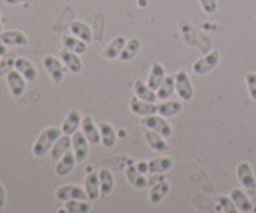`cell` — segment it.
<instances>
[{"mask_svg":"<svg viewBox=\"0 0 256 213\" xmlns=\"http://www.w3.org/2000/svg\"><path fill=\"white\" fill-rule=\"evenodd\" d=\"M130 111L140 117H146V116L157 114V104L156 102L144 101L134 94V96H132V100H130Z\"/></svg>","mask_w":256,"mask_h":213,"instance_id":"cell-12","label":"cell"},{"mask_svg":"<svg viewBox=\"0 0 256 213\" xmlns=\"http://www.w3.org/2000/svg\"><path fill=\"white\" fill-rule=\"evenodd\" d=\"M4 32V24H2V16H0V34Z\"/></svg>","mask_w":256,"mask_h":213,"instance_id":"cell-42","label":"cell"},{"mask_svg":"<svg viewBox=\"0 0 256 213\" xmlns=\"http://www.w3.org/2000/svg\"><path fill=\"white\" fill-rule=\"evenodd\" d=\"M133 90H134L136 96L144 100V101H149V102H156L157 101V93H156V90H152L150 86L148 85V82L141 80V78H136V80H134Z\"/></svg>","mask_w":256,"mask_h":213,"instance_id":"cell-22","label":"cell"},{"mask_svg":"<svg viewBox=\"0 0 256 213\" xmlns=\"http://www.w3.org/2000/svg\"><path fill=\"white\" fill-rule=\"evenodd\" d=\"M221 61V53L218 50H212L210 53H206L205 56H202L200 60H197L192 66V70L197 74V76H205L220 64Z\"/></svg>","mask_w":256,"mask_h":213,"instance_id":"cell-4","label":"cell"},{"mask_svg":"<svg viewBox=\"0 0 256 213\" xmlns=\"http://www.w3.org/2000/svg\"><path fill=\"white\" fill-rule=\"evenodd\" d=\"M5 204H6V194H5V188L0 184V212L5 208Z\"/></svg>","mask_w":256,"mask_h":213,"instance_id":"cell-38","label":"cell"},{"mask_svg":"<svg viewBox=\"0 0 256 213\" xmlns=\"http://www.w3.org/2000/svg\"><path fill=\"white\" fill-rule=\"evenodd\" d=\"M60 56H61L62 64L66 66V69H69L72 74H80V72H82L84 64H82V60H80V56H78V53H74V52H70V50L62 48L61 53H60Z\"/></svg>","mask_w":256,"mask_h":213,"instance_id":"cell-15","label":"cell"},{"mask_svg":"<svg viewBox=\"0 0 256 213\" xmlns=\"http://www.w3.org/2000/svg\"><path fill=\"white\" fill-rule=\"evenodd\" d=\"M80 128H82L84 135L86 136L88 143H90L92 146H96L101 143V133H100V127H96L94 120L92 119V117H84L82 119V125H80Z\"/></svg>","mask_w":256,"mask_h":213,"instance_id":"cell-14","label":"cell"},{"mask_svg":"<svg viewBox=\"0 0 256 213\" xmlns=\"http://www.w3.org/2000/svg\"><path fill=\"white\" fill-rule=\"evenodd\" d=\"M92 210V200H80V199H72L66 200L64 204V212H70V213H86Z\"/></svg>","mask_w":256,"mask_h":213,"instance_id":"cell-34","label":"cell"},{"mask_svg":"<svg viewBox=\"0 0 256 213\" xmlns=\"http://www.w3.org/2000/svg\"><path fill=\"white\" fill-rule=\"evenodd\" d=\"M174 86H176V93L182 101H190L194 98V85L190 82V77L184 69L178 70L174 74Z\"/></svg>","mask_w":256,"mask_h":213,"instance_id":"cell-3","label":"cell"},{"mask_svg":"<svg viewBox=\"0 0 256 213\" xmlns=\"http://www.w3.org/2000/svg\"><path fill=\"white\" fill-rule=\"evenodd\" d=\"M0 60H2V56H0Z\"/></svg>","mask_w":256,"mask_h":213,"instance_id":"cell-44","label":"cell"},{"mask_svg":"<svg viewBox=\"0 0 256 213\" xmlns=\"http://www.w3.org/2000/svg\"><path fill=\"white\" fill-rule=\"evenodd\" d=\"M100 133H101V143L106 148H114L117 141V132L110 124L101 122L100 124Z\"/></svg>","mask_w":256,"mask_h":213,"instance_id":"cell-31","label":"cell"},{"mask_svg":"<svg viewBox=\"0 0 256 213\" xmlns=\"http://www.w3.org/2000/svg\"><path fill=\"white\" fill-rule=\"evenodd\" d=\"M172 167H173L172 157H158V159L149 160V173H152V175H164V173L170 172Z\"/></svg>","mask_w":256,"mask_h":213,"instance_id":"cell-25","label":"cell"},{"mask_svg":"<svg viewBox=\"0 0 256 213\" xmlns=\"http://www.w3.org/2000/svg\"><path fill=\"white\" fill-rule=\"evenodd\" d=\"M82 119L84 117L80 116V112L77 109H70L68 112V116L64 117L62 120V125H61V132L64 135H74V133L80 128V125H82Z\"/></svg>","mask_w":256,"mask_h":213,"instance_id":"cell-13","label":"cell"},{"mask_svg":"<svg viewBox=\"0 0 256 213\" xmlns=\"http://www.w3.org/2000/svg\"><path fill=\"white\" fill-rule=\"evenodd\" d=\"M44 68L46 70V74L52 77V80L60 84L62 82L64 78V64L62 61H60L58 58H54L53 54H46V56L44 58Z\"/></svg>","mask_w":256,"mask_h":213,"instance_id":"cell-8","label":"cell"},{"mask_svg":"<svg viewBox=\"0 0 256 213\" xmlns=\"http://www.w3.org/2000/svg\"><path fill=\"white\" fill-rule=\"evenodd\" d=\"M6 85L13 96L20 98L21 94H24V90H26V78H24L16 69H12L6 72Z\"/></svg>","mask_w":256,"mask_h":213,"instance_id":"cell-9","label":"cell"},{"mask_svg":"<svg viewBox=\"0 0 256 213\" xmlns=\"http://www.w3.org/2000/svg\"><path fill=\"white\" fill-rule=\"evenodd\" d=\"M0 38H2V42L5 45H12V46H22L28 44V37L21 30H4L0 34Z\"/></svg>","mask_w":256,"mask_h":213,"instance_id":"cell-26","label":"cell"},{"mask_svg":"<svg viewBox=\"0 0 256 213\" xmlns=\"http://www.w3.org/2000/svg\"><path fill=\"white\" fill-rule=\"evenodd\" d=\"M61 44H62V48L70 50V52L78 53V54H82V53L86 52V44L84 40H80V38L76 37L74 34H72V36H62Z\"/></svg>","mask_w":256,"mask_h":213,"instance_id":"cell-30","label":"cell"},{"mask_svg":"<svg viewBox=\"0 0 256 213\" xmlns=\"http://www.w3.org/2000/svg\"><path fill=\"white\" fill-rule=\"evenodd\" d=\"M61 135H62V132L58 127H48V128H45L38 135V138L36 140L34 146H32V154H34L36 157L46 156L48 152L52 151L53 144L56 143V140H58Z\"/></svg>","mask_w":256,"mask_h":213,"instance_id":"cell-1","label":"cell"},{"mask_svg":"<svg viewBox=\"0 0 256 213\" xmlns=\"http://www.w3.org/2000/svg\"><path fill=\"white\" fill-rule=\"evenodd\" d=\"M140 6H146V0H140Z\"/></svg>","mask_w":256,"mask_h":213,"instance_id":"cell-43","label":"cell"},{"mask_svg":"<svg viewBox=\"0 0 256 213\" xmlns=\"http://www.w3.org/2000/svg\"><path fill=\"white\" fill-rule=\"evenodd\" d=\"M245 82H246V88L248 94L253 101H256V74L254 72H246L245 74Z\"/></svg>","mask_w":256,"mask_h":213,"instance_id":"cell-36","label":"cell"},{"mask_svg":"<svg viewBox=\"0 0 256 213\" xmlns=\"http://www.w3.org/2000/svg\"><path fill=\"white\" fill-rule=\"evenodd\" d=\"M200 6L206 14H214L218 12V0H200Z\"/></svg>","mask_w":256,"mask_h":213,"instance_id":"cell-37","label":"cell"},{"mask_svg":"<svg viewBox=\"0 0 256 213\" xmlns=\"http://www.w3.org/2000/svg\"><path fill=\"white\" fill-rule=\"evenodd\" d=\"M72 151H74L77 164L86 160L88 152H90V143H88L86 136L84 135V132H76L72 135Z\"/></svg>","mask_w":256,"mask_h":213,"instance_id":"cell-6","label":"cell"},{"mask_svg":"<svg viewBox=\"0 0 256 213\" xmlns=\"http://www.w3.org/2000/svg\"><path fill=\"white\" fill-rule=\"evenodd\" d=\"M141 125L144 128H149V130H154V132L160 133V135L165 138H170L173 133L170 122L166 120V117L160 116V114H152V116L142 117Z\"/></svg>","mask_w":256,"mask_h":213,"instance_id":"cell-2","label":"cell"},{"mask_svg":"<svg viewBox=\"0 0 256 213\" xmlns=\"http://www.w3.org/2000/svg\"><path fill=\"white\" fill-rule=\"evenodd\" d=\"M86 176H85V183H84V188L86 191V196L88 199L92 202L96 200L98 197L101 196V184H100V173L98 172H93L92 168L86 170Z\"/></svg>","mask_w":256,"mask_h":213,"instance_id":"cell-11","label":"cell"},{"mask_svg":"<svg viewBox=\"0 0 256 213\" xmlns=\"http://www.w3.org/2000/svg\"><path fill=\"white\" fill-rule=\"evenodd\" d=\"M140 48H141V40H140V38H136V37L130 38V40H126V44L124 46L122 53H120L118 60L124 61V62H128V61L134 60L136 54H138V52H140Z\"/></svg>","mask_w":256,"mask_h":213,"instance_id":"cell-28","label":"cell"},{"mask_svg":"<svg viewBox=\"0 0 256 213\" xmlns=\"http://www.w3.org/2000/svg\"><path fill=\"white\" fill-rule=\"evenodd\" d=\"M237 180L246 191H256V178L252 165L248 162H240L237 165Z\"/></svg>","mask_w":256,"mask_h":213,"instance_id":"cell-7","label":"cell"},{"mask_svg":"<svg viewBox=\"0 0 256 213\" xmlns=\"http://www.w3.org/2000/svg\"><path fill=\"white\" fill-rule=\"evenodd\" d=\"M70 32L74 34L76 37H78L80 40H84L85 44H90L92 38H93L92 29L88 28L85 22H82V21H74V22H72V24H70Z\"/></svg>","mask_w":256,"mask_h":213,"instance_id":"cell-33","label":"cell"},{"mask_svg":"<svg viewBox=\"0 0 256 213\" xmlns=\"http://www.w3.org/2000/svg\"><path fill=\"white\" fill-rule=\"evenodd\" d=\"M136 168H138L141 173H144V175H146V173H149V162H138L136 164Z\"/></svg>","mask_w":256,"mask_h":213,"instance_id":"cell-39","label":"cell"},{"mask_svg":"<svg viewBox=\"0 0 256 213\" xmlns=\"http://www.w3.org/2000/svg\"><path fill=\"white\" fill-rule=\"evenodd\" d=\"M5 54H6V45L2 42V38H0V56H5Z\"/></svg>","mask_w":256,"mask_h":213,"instance_id":"cell-41","label":"cell"},{"mask_svg":"<svg viewBox=\"0 0 256 213\" xmlns=\"http://www.w3.org/2000/svg\"><path fill=\"white\" fill-rule=\"evenodd\" d=\"M165 77H166V74H165L164 64H160V62L154 61V62H152V66H150V72H149V77H148L146 82H148V85L150 86L152 90L157 92V88L160 86V84L164 82Z\"/></svg>","mask_w":256,"mask_h":213,"instance_id":"cell-21","label":"cell"},{"mask_svg":"<svg viewBox=\"0 0 256 213\" xmlns=\"http://www.w3.org/2000/svg\"><path fill=\"white\" fill-rule=\"evenodd\" d=\"M182 109H184L182 100L178 101V100H172L170 98V100H165L162 102H158V104H157V114L166 117V119H170V117L178 116L180 112H182Z\"/></svg>","mask_w":256,"mask_h":213,"instance_id":"cell-16","label":"cell"},{"mask_svg":"<svg viewBox=\"0 0 256 213\" xmlns=\"http://www.w3.org/2000/svg\"><path fill=\"white\" fill-rule=\"evenodd\" d=\"M230 199L234 200L236 207H237V212H242V213H246V212H252L253 210V204L252 200L248 199L245 191L242 189H232L230 191Z\"/></svg>","mask_w":256,"mask_h":213,"instance_id":"cell-23","label":"cell"},{"mask_svg":"<svg viewBox=\"0 0 256 213\" xmlns=\"http://www.w3.org/2000/svg\"><path fill=\"white\" fill-rule=\"evenodd\" d=\"M168 192H170V183H168V181H158V183L152 186L150 192H149L150 204H154V205L160 204L166 197Z\"/></svg>","mask_w":256,"mask_h":213,"instance_id":"cell-27","label":"cell"},{"mask_svg":"<svg viewBox=\"0 0 256 213\" xmlns=\"http://www.w3.org/2000/svg\"><path fill=\"white\" fill-rule=\"evenodd\" d=\"M176 92V86H174V76H166L164 78V82L160 84V86L157 88V100L160 101H165V100H170L172 94Z\"/></svg>","mask_w":256,"mask_h":213,"instance_id":"cell-32","label":"cell"},{"mask_svg":"<svg viewBox=\"0 0 256 213\" xmlns=\"http://www.w3.org/2000/svg\"><path fill=\"white\" fill-rule=\"evenodd\" d=\"M76 156H74V151H68L66 154H64L61 159L58 160V164H56V167H54V173L58 176H68L69 173L74 170L76 167Z\"/></svg>","mask_w":256,"mask_h":213,"instance_id":"cell-19","label":"cell"},{"mask_svg":"<svg viewBox=\"0 0 256 213\" xmlns=\"http://www.w3.org/2000/svg\"><path fill=\"white\" fill-rule=\"evenodd\" d=\"M6 5H21V4H29L32 0H4Z\"/></svg>","mask_w":256,"mask_h":213,"instance_id":"cell-40","label":"cell"},{"mask_svg":"<svg viewBox=\"0 0 256 213\" xmlns=\"http://www.w3.org/2000/svg\"><path fill=\"white\" fill-rule=\"evenodd\" d=\"M125 176H126L128 183L136 189H146L149 186V181L146 176H144V173H141L138 168H136V165H133V164H130L125 168Z\"/></svg>","mask_w":256,"mask_h":213,"instance_id":"cell-17","label":"cell"},{"mask_svg":"<svg viewBox=\"0 0 256 213\" xmlns=\"http://www.w3.org/2000/svg\"><path fill=\"white\" fill-rule=\"evenodd\" d=\"M70 148H72V136L70 135H62L56 140V143L53 144V148H52V159L53 160H56L58 162L61 157L66 154L68 151H70Z\"/></svg>","mask_w":256,"mask_h":213,"instance_id":"cell-20","label":"cell"},{"mask_svg":"<svg viewBox=\"0 0 256 213\" xmlns=\"http://www.w3.org/2000/svg\"><path fill=\"white\" fill-rule=\"evenodd\" d=\"M126 44V38L124 36H118L116 37L114 40H112L106 48L102 50V56L106 58V60H116L120 56V53H122L124 50V46Z\"/></svg>","mask_w":256,"mask_h":213,"instance_id":"cell-24","label":"cell"},{"mask_svg":"<svg viewBox=\"0 0 256 213\" xmlns=\"http://www.w3.org/2000/svg\"><path fill=\"white\" fill-rule=\"evenodd\" d=\"M216 212H224V213L237 212V207H236L234 200L230 199V196H220L218 205H216Z\"/></svg>","mask_w":256,"mask_h":213,"instance_id":"cell-35","label":"cell"},{"mask_svg":"<svg viewBox=\"0 0 256 213\" xmlns=\"http://www.w3.org/2000/svg\"><path fill=\"white\" fill-rule=\"evenodd\" d=\"M14 69L26 78V82H36L37 78V69L34 62L28 58H18L14 61Z\"/></svg>","mask_w":256,"mask_h":213,"instance_id":"cell-18","label":"cell"},{"mask_svg":"<svg viewBox=\"0 0 256 213\" xmlns=\"http://www.w3.org/2000/svg\"><path fill=\"white\" fill-rule=\"evenodd\" d=\"M98 173H100L101 196H102V197H106V196L112 194V191H114L116 180H114V175H112V172L108 170V168H102V170H100Z\"/></svg>","mask_w":256,"mask_h":213,"instance_id":"cell-29","label":"cell"},{"mask_svg":"<svg viewBox=\"0 0 256 213\" xmlns=\"http://www.w3.org/2000/svg\"><path fill=\"white\" fill-rule=\"evenodd\" d=\"M56 199L61 200V202H66V200H72V199H80V200H90L86 196L85 188H80L76 184H66V186H61L56 189Z\"/></svg>","mask_w":256,"mask_h":213,"instance_id":"cell-5","label":"cell"},{"mask_svg":"<svg viewBox=\"0 0 256 213\" xmlns=\"http://www.w3.org/2000/svg\"><path fill=\"white\" fill-rule=\"evenodd\" d=\"M144 140H146L148 146L152 149V151H156V152L165 154V152H168V149H170L165 136H162L160 133H157L154 130L144 128Z\"/></svg>","mask_w":256,"mask_h":213,"instance_id":"cell-10","label":"cell"}]
</instances>
